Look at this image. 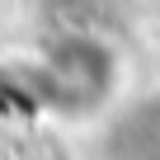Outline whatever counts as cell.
I'll return each mask as SVG.
<instances>
[{
    "label": "cell",
    "mask_w": 160,
    "mask_h": 160,
    "mask_svg": "<svg viewBox=\"0 0 160 160\" xmlns=\"http://www.w3.org/2000/svg\"><path fill=\"white\" fill-rule=\"evenodd\" d=\"M33 90H38V104L52 113L99 108L113 90V52L90 33L57 38L33 61Z\"/></svg>",
    "instance_id": "6da1fadb"
}]
</instances>
